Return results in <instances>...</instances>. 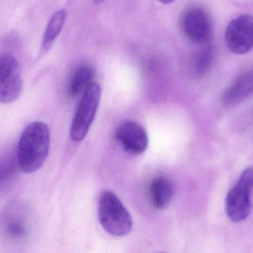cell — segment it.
I'll list each match as a JSON object with an SVG mask.
<instances>
[{
	"label": "cell",
	"instance_id": "cell-2",
	"mask_svg": "<svg viewBox=\"0 0 253 253\" xmlns=\"http://www.w3.org/2000/svg\"><path fill=\"white\" fill-rule=\"evenodd\" d=\"M99 222L104 230L117 237H123L130 233L132 220L130 214L120 199L111 191L101 194L98 206Z\"/></svg>",
	"mask_w": 253,
	"mask_h": 253
},
{
	"label": "cell",
	"instance_id": "cell-16",
	"mask_svg": "<svg viewBox=\"0 0 253 253\" xmlns=\"http://www.w3.org/2000/svg\"></svg>",
	"mask_w": 253,
	"mask_h": 253
},
{
	"label": "cell",
	"instance_id": "cell-10",
	"mask_svg": "<svg viewBox=\"0 0 253 253\" xmlns=\"http://www.w3.org/2000/svg\"><path fill=\"white\" fill-rule=\"evenodd\" d=\"M174 193L173 184L166 177H157L150 183V198L156 209H165L172 202Z\"/></svg>",
	"mask_w": 253,
	"mask_h": 253
},
{
	"label": "cell",
	"instance_id": "cell-15",
	"mask_svg": "<svg viewBox=\"0 0 253 253\" xmlns=\"http://www.w3.org/2000/svg\"><path fill=\"white\" fill-rule=\"evenodd\" d=\"M4 232L9 238L15 240L25 239L28 235V230L25 222L18 216L10 217L6 221Z\"/></svg>",
	"mask_w": 253,
	"mask_h": 253
},
{
	"label": "cell",
	"instance_id": "cell-7",
	"mask_svg": "<svg viewBox=\"0 0 253 253\" xmlns=\"http://www.w3.org/2000/svg\"><path fill=\"white\" fill-rule=\"evenodd\" d=\"M181 25L186 37L198 44L209 41L212 35L211 16L202 7H191L186 10L181 18Z\"/></svg>",
	"mask_w": 253,
	"mask_h": 253
},
{
	"label": "cell",
	"instance_id": "cell-13",
	"mask_svg": "<svg viewBox=\"0 0 253 253\" xmlns=\"http://www.w3.org/2000/svg\"><path fill=\"white\" fill-rule=\"evenodd\" d=\"M17 169L19 166L16 159L13 160L9 157L0 160V191L8 187L14 181Z\"/></svg>",
	"mask_w": 253,
	"mask_h": 253
},
{
	"label": "cell",
	"instance_id": "cell-9",
	"mask_svg": "<svg viewBox=\"0 0 253 253\" xmlns=\"http://www.w3.org/2000/svg\"><path fill=\"white\" fill-rule=\"evenodd\" d=\"M253 94V69L239 75L222 95V102L226 105H233Z\"/></svg>",
	"mask_w": 253,
	"mask_h": 253
},
{
	"label": "cell",
	"instance_id": "cell-5",
	"mask_svg": "<svg viewBox=\"0 0 253 253\" xmlns=\"http://www.w3.org/2000/svg\"><path fill=\"white\" fill-rule=\"evenodd\" d=\"M22 71L17 59L8 53L0 54V103L16 101L22 92Z\"/></svg>",
	"mask_w": 253,
	"mask_h": 253
},
{
	"label": "cell",
	"instance_id": "cell-12",
	"mask_svg": "<svg viewBox=\"0 0 253 253\" xmlns=\"http://www.w3.org/2000/svg\"><path fill=\"white\" fill-rule=\"evenodd\" d=\"M65 19H66V11L64 9H60L52 15L43 36L42 46L44 49L48 50L50 49L52 45L62 31L65 25Z\"/></svg>",
	"mask_w": 253,
	"mask_h": 253
},
{
	"label": "cell",
	"instance_id": "cell-3",
	"mask_svg": "<svg viewBox=\"0 0 253 253\" xmlns=\"http://www.w3.org/2000/svg\"><path fill=\"white\" fill-rule=\"evenodd\" d=\"M253 168L249 167L242 172L226 197V212L233 222H241L249 217L253 208Z\"/></svg>",
	"mask_w": 253,
	"mask_h": 253
},
{
	"label": "cell",
	"instance_id": "cell-4",
	"mask_svg": "<svg viewBox=\"0 0 253 253\" xmlns=\"http://www.w3.org/2000/svg\"><path fill=\"white\" fill-rule=\"evenodd\" d=\"M100 86L93 83L84 91L77 113L70 129V137L73 141H83L96 117L101 99Z\"/></svg>",
	"mask_w": 253,
	"mask_h": 253
},
{
	"label": "cell",
	"instance_id": "cell-14",
	"mask_svg": "<svg viewBox=\"0 0 253 253\" xmlns=\"http://www.w3.org/2000/svg\"><path fill=\"white\" fill-rule=\"evenodd\" d=\"M214 51L211 46H207L201 49L194 61L195 72L199 76L205 75L212 65Z\"/></svg>",
	"mask_w": 253,
	"mask_h": 253
},
{
	"label": "cell",
	"instance_id": "cell-1",
	"mask_svg": "<svg viewBox=\"0 0 253 253\" xmlns=\"http://www.w3.org/2000/svg\"><path fill=\"white\" fill-rule=\"evenodd\" d=\"M50 132L44 122L34 121L24 129L19 138L16 160L19 170L31 174L44 164L50 150Z\"/></svg>",
	"mask_w": 253,
	"mask_h": 253
},
{
	"label": "cell",
	"instance_id": "cell-11",
	"mask_svg": "<svg viewBox=\"0 0 253 253\" xmlns=\"http://www.w3.org/2000/svg\"><path fill=\"white\" fill-rule=\"evenodd\" d=\"M93 77L94 71L93 68L88 65H83L76 70L68 86V93L70 96H78L83 91H85L88 86L93 83L92 80Z\"/></svg>",
	"mask_w": 253,
	"mask_h": 253
},
{
	"label": "cell",
	"instance_id": "cell-8",
	"mask_svg": "<svg viewBox=\"0 0 253 253\" xmlns=\"http://www.w3.org/2000/svg\"><path fill=\"white\" fill-rule=\"evenodd\" d=\"M115 138L130 154H142L148 147L145 129L135 122L126 121L120 125L116 130Z\"/></svg>",
	"mask_w": 253,
	"mask_h": 253
},
{
	"label": "cell",
	"instance_id": "cell-6",
	"mask_svg": "<svg viewBox=\"0 0 253 253\" xmlns=\"http://www.w3.org/2000/svg\"><path fill=\"white\" fill-rule=\"evenodd\" d=\"M225 41L230 51L245 54L253 49V16L242 14L227 25Z\"/></svg>",
	"mask_w": 253,
	"mask_h": 253
}]
</instances>
